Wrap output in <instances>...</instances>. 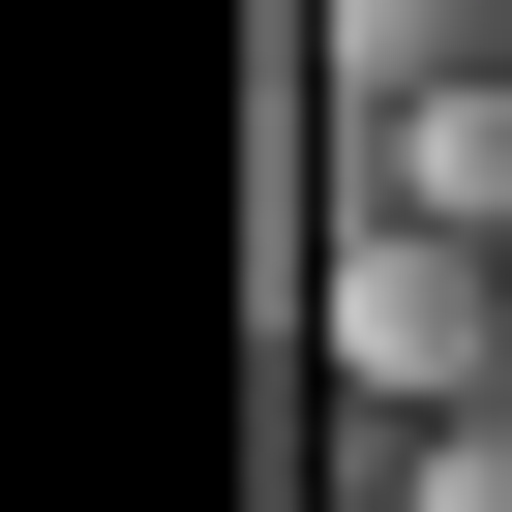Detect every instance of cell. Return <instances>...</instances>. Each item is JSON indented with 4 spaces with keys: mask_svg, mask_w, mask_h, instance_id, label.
<instances>
[{
    "mask_svg": "<svg viewBox=\"0 0 512 512\" xmlns=\"http://www.w3.org/2000/svg\"><path fill=\"white\" fill-rule=\"evenodd\" d=\"M482 362H512V241H452V211H362V241H332V392H362V422H452Z\"/></svg>",
    "mask_w": 512,
    "mask_h": 512,
    "instance_id": "obj_1",
    "label": "cell"
},
{
    "mask_svg": "<svg viewBox=\"0 0 512 512\" xmlns=\"http://www.w3.org/2000/svg\"><path fill=\"white\" fill-rule=\"evenodd\" d=\"M362 211H452V241H512V61L392 91V121H362Z\"/></svg>",
    "mask_w": 512,
    "mask_h": 512,
    "instance_id": "obj_2",
    "label": "cell"
},
{
    "mask_svg": "<svg viewBox=\"0 0 512 512\" xmlns=\"http://www.w3.org/2000/svg\"><path fill=\"white\" fill-rule=\"evenodd\" d=\"M452 61H512V0H332V91H362V121L452 91Z\"/></svg>",
    "mask_w": 512,
    "mask_h": 512,
    "instance_id": "obj_3",
    "label": "cell"
},
{
    "mask_svg": "<svg viewBox=\"0 0 512 512\" xmlns=\"http://www.w3.org/2000/svg\"><path fill=\"white\" fill-rule=\"evenodd\" d=\"M392 482H422V512H512V362H482V392H452V422H422Z\"/></svg>",
    "mask_w": 512,
    "mask_h": 512,
    "instance_id": "obj_4",
    "label": "cell"
}]
</instances>
